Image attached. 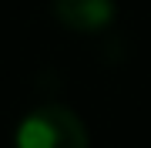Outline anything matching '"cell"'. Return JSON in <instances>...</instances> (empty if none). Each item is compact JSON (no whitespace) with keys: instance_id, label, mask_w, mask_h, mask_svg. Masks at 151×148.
I'll use <instances>...</instances> for the list:
<instances>
[{"instance_id":"cell-1","label":"cell","mask_w":151,"mask_h":148,"mask_svg":"<svg viewBox=\"0 0 151 148\" xmlns=\"http://www.w3.org/2000/svg\"><path fill=\"white\" fill-rule=\"evenodd\" d=\"M17 148H87V128L67 104H44L17 125Z\"/></svg>"},{"instance_id":"cell-2","label":"cell","mask_w":151,"mask_h":148,"mask_svg":"<svg viewBox=\"0 0 151 148\" xmlns=\"http://www.w3.org/2000/svg\"><path fill=\"white\" fill-rule=\"evenodd\" d=\"M54 17L74 34H101L118 17L114 0H54Z\"/></svg>"}]
</instances>
